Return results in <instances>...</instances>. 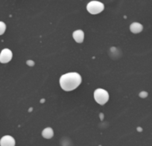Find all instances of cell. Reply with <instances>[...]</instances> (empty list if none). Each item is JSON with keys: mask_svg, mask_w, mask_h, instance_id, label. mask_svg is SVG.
I'll return each mask as SVG.
<instances>
[{"mask_svg": "<svg viewBox=\"0 0 152 146\" xmlns=\"http://www.w3.org/2000/svg\"><path fill=\"white\" fill-rule=\"evenodd\" d=\"M59 84L64 91L71 92L80 86L82 84V76L76 72L67 73L60 77Z\"/></svg>", "mask_w": 152, "mask_h": 146, "instance_id": "6da1fadb", "label": "cell"}, {"mask_svg": "<svg viewBox=\"0 0 152 146\" xmlns=\"http://www.w3.org/2000/svg\"><path fill=\"white\" fill-rule=\"evenodd\" d=\"M93 96H94V100L96 101V102L99 105H105L109 100L108 92L106 90L101 89V88L95 90Z\"/></svg>", "mask_w": 152, "mask_h": 146, "instance_id": "7a4b0ae2", "label": "cell"}, {"mask_svg": "<svg viewBox=\"0 0 152 146\" xmlns=\"http://www.w3.org/2000/svg\"><path fill=\"white\" fill-rule=\"evenodd\" d=\"M105 9V6L103 3L99 2V1H96V0H93V1H91L88 5H87V11L91 14V15H98L100 14L101 12H103V10Z\"/></svg>", "mask_w": 152, "mask_h": 146, "instance_id": "3957f363", "label": "cell"}, {"mask_svg": "<svg viewBox=\"0 0 152 146\" xmlns=\"http://www.w3.org/2000/svg\"><path fill=\"white\" fill-rule=\"evenodd\" d=\"M13 57V53L8 48H4L0 53V62L2 64H7L11 61Z\"/></svg>", "mask_w": 152, "mask_h": 146, "instance_id": "277c9868", "label": "cell"}, {"mask_svg": "<svg viewBox=\"0 0 152 146\" xmlns=\"http://www.w3.org/2000/svg\"><path fill=\"white\" fill-rule=\"evenodd\" d=\"M15 140L11 135H5L0 140V146H15Z\"/></svg>", "mask_w": 152, "mask_h": 146, "instance_id": "5b68a950", "label": "cell"}, {"mask_svg": "<svg viewBox=\"0 0 152 146\" xmlns=\"http://www.w3.org/2000/svg\"><path fill=\"white\" fill-rule=\"evenodd\" d=\"M72 38L77 43H83L84 40V32L82 30H76L72 32Z\"/></svg>", "mask_w": 152, "mask_h": 146, "instance_id": "8992f818", "label": "cell"}, {"mask_svg": "<svg viewBox=\"0 0 152 146\" xmlns=\"http://www.w3.org/2000/svg\"><path fill=\"white\" fill-rule=\"evenodd\" d=\"M142 30H143V25L141 23H140L135 22V23H132L130 25V31L132 33H135V34L140 33V32H142Z\"/></svg>", "mask_w": 152, "mask_h": 146, "instance_id": "52a82bcc", "label": "cell"}, {"mask_svg": "<svg viewBox=\"0 0 152 146\" xmlns=\"http://www.w3.org/2000/svg\"><path fill=\"white\" fill-rule=\"evenodd\" d=\"M42 136L46 139H50L54 136V131L50 127H47L42 131Z\"/></svg>", "mask_w": 152, "mask_h": 146, "instance_id": "ba28073f", "label": "cell"}, {"mask_svg": "<svg viewBox=\"0 0 152 146\" xmlns=\"http://www.w3.org/2000/svg\"><path fill=\"white\" fill-rule=\"evenodd\" d=\"M7 30V25L5 23L3 22H0V35H2Z\"/></svg>", "mask_w": 152, "mask_h": 146, "instance_id": "9c48e42d", "label": "cell"}, {"mask_svg": "<svg viewBox=\"0 0 152 146\" xmlns=\"http://www.w3.org/2000/svg\"><path fill=\"white\" fill-rule=\"evenodd\" d=\"M147 95H148V93H147L146 92H142L140 94V96L141 98H146V97H147Z\"/></svg>", "mask_w": 152, "mask_h": 146, "instance_id": "30bf717a", "label": "cell"}, {"mask_svg": "<svg viewBox=\"0 0 152 146\" xmlns=\"http://www.w3.org/2000/svg\"><path fill=\"white\" fill-rule=\"evenodd\" d=\"M27 64H28L29 65H34V62L31 61V60H28V61H27Z\"/></svg>", "mask_w": 152, "mask_h": 146, "instance_id": "8fae6325", "label": "cell"}]
</instances>
